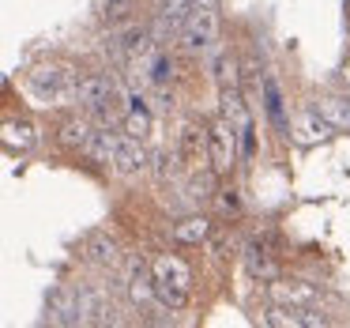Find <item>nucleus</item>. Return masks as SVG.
<instances>
[{"mask_svg": "<svg viewBox=\"0 0 350 328\" xmlns=\"http://www.w3.org/2000/svg\"><path fill=\"white\" fill-rule=\"evenodd\" d=\"M215 79H219V87H241V76H237L234 57H219V64H215Z\"/></svg>", "mask_w": 350, "mask_h": 328, "instance_id": "23", "label": "nucleus"}, {"mask_svg": "<svg viewBox=\"0 0 350 328\" xmlns=\"http://www.w3.org/2000/svg\"><path fill=\"white\" fill-rule=\"evenodd\" d=\"M76 102L87 110V114H94V121L109 125V121H113V102H117L113 76H109V72H87V76L79 79Z\"/></svg>", "mask_w": 350, "mask_h": 328, "instance_id": "2", "label": "nucleus"}, {"mask_svg": "<svg viewBox=\"0 0 350 328\" xmlns=\"http://www.w3.org/2000/svg\"><path fill=\"white\" fill-rule=\"evenodd\" d=\"M196 4H215V0H196Z\"/></svg>", "mask_w": 350, "mask_h": 328, "instance_id": "25", "label": "nucleus"}, {"mask_svg": "<svg viewBox=\"0 0 350 328\" xmlns=\"http://www.w3.org/2000/svg\"><path fill=\"white\" fill-rule=\"evenodd\" d=\"M117 257H121V245H117L113 234H106V230H94L91 238H87V260L98 268H113Z\"/></svg>", "mask_w": 350, "mask_h": 328, "instance_id": "12", "label": "nucleus"}, {"mask_svg": "<svg viewBox=\"0 0 350 328\" xmlns=\"http://www.w3.org/2000/svg\"><path fill=\"white\" fill-rule=\"evenodd\" d=\"M154 275V290H159V302L166 310H185L192 298V268L185 264L177 253H162L159 260L151 264Z\"/></svg>", "mask_w": 350, "mask_h": 328, "instance_id": "1", "label": "nucleus"}, {"mask_svg": "<svg viewBox=\"0 0 350 328\" xmlns=\"http://www.w3.org/2000/svg\"><path fill=\"white\" fill-rule=\"evenodd\" d=\"M185 197L192 200V204H207L211 197H219V170H192L189 185H185Z\"/></svg>", "mask_w": 350, "mask_h": 328, "instance_id": "13", "label": "nucleus"}, {"mask_svg": "<svg viewBox=\"0 0 350 328\" xmlns=\"http://www.w3.org/2000/svg\"><path fill=\"white\" fill-rule=\"evenodd\" d=\"M264 99H267V117H271L275 129L286 136V117H282V99H279V87H275V79H264Z\"/></svg>", "mask_w": 350, "mask_h": 328, "instance_id": "20", "label": "nucleus"}, {"mask_svg": "<svg viewBox=\"0 0 350 328\" xmlns=\"http://www.w3.org/2000/svg\"><path fill=\"white\" fill-rule=\"evenodd\" d=\"M207 132H211V151H207V162H211L215 170L222 174H230L237 162V136H241V129L237 125H230L226 117H219V121L207 125Z\"/></svg>", "mask_w": 350, "mask_h": 328, "instance_id": "5", "label": "nucleus"}, {"mask_svg": "<svg viewBox=\"0 0 350 328\" xmlns=\"http://www.w3.org/2000/svg\"><path fill=\"white\" fill-rule=\"evenodd\" d=\"M132 12H136V0H106L102 4V23L124 27V23H132Z\"/></svg>", "mask_w": 350, "mask_h": 328, "instance_id": "18", "label": "nucleus"}, {"mask_svg": "<svg viewBox=\"0 0 350 328\" xmlns=\"http://www.w3.org/2000/svg\"><path fill=\"white\" fill-rule=\"evenodd\" d=\"M16 132H19V151H27V147L38 140V136H34V125L19 117V121H8V125H4V144H8V147L16 144Z\"/></svg>", "mask_w": 350, "mask_h": 328, "instance_id": "19", "label": "nucleus"}, {"mask_svg": "<svg viewBox=\"0 0 350 328\" xmlns=\"http://www.w3.org/2000/svg\"><path fill=\"white\" fill-rule=\"evenodd\" d=\"M219 207L226 215H237L241 212V197H237V189H219Z\"/></svg>", "mask_w": 350, "mask_h": 328, "instance_id": "24", "label": "nucleus"}, {"mask_svg": "<svg viewBox=\"0 0 350 328\" xmlns=\"http://www.w3.org/2000/svg\"><path fill=\"white\" fill-rule=\"evenodd\" d=\"M151 34H147V27H139L136 19L132 23H124V27H117V53L121 57H129V61H136V57H147L151 53Z\"/></svg>", "mask_w": 350, "mask_h": 328, "instance_id": "10", "label": "nucleus"}, {"mask_svg": "<svg viewBox=\"0 0 350 328\" xmlns=\"http://www.w3.org/2000/svg\"><path fill=\"white\" fill-rule=\"evenodd\" d=\"M215 42H219V12H215V4H196L192 19L181 27V53L200 57Z\"/></svg>", "mask_w": 350, "mask_h": 328, "instance_id": "3", "label": "nucleus"}, {"mask_svg": "<svg viewBox=\"0 0 350 328\" xmlns=\"http://www.w3.org/2000/svg\"><path fill=\"white\" fill-rule=\"evenodd\" d=\"M170 79H174V57H170L166 49H154V57H151V84L166 87Z\"/></svg>", "mask_w": 350, "mask_h": 328, "instance_id": "21", "label": "nucleus"}, {"mask_svg": "<svg viewBox=\"0 0 350 328\" xmlns=\"http://www.w3.org/2000/svg\"><path fill=\"white\" fill-rule=\"evenodd\" d=\"M347 84H350V68H347Z\"/></svg>", "mask_w": 350, "mask_h": 328, "instance_id": "26", "label": "nucleus"}, {"mask_svg": "<svg viewBox=\"0 0 350 328\" xmlns=\"http://www.w3.org/2000/svg\"><path fill=\"white\" fill-rule=\"evenodd\" d=\"M177 162H181V151H154L151 155V170L159 181H170L177 174Z\"/></svg>", "mask_w": 350, "mask_h": 328, "instance_id": "22", "label": "nucleus"}, {"mask_svg": "<svg viewBox=\"0 0 350 328\" xmlns=\"http://www.w3.org/2000/svg\"><path fill=\"white\" fill-rule=\"evenodd\" d=\"M192 12H196V0H159V27L166 34H181Z\"/></svg>", "mask_w": 350, "mask_h": 328, "instance_id": "11", "label": "nucleus"}, {"mask_svg": "<svg viewBox=\"0 0 350 328\" xmlns=\"http://www.w3.org/2000/svg\"><path fill=\"white\" fill-rule=\"evenodd\" d=\"M245 264H249V275H252V279H260V283L279 279V264H275L271 253H264L260 245H252V249L245 253Z\"/></svg>", "mask_w": 350, "mask_h": 328, "instance_id": "17", "label": "nucleus"}, {"mask_svg": "<svg viewBox=\"0 0 350 328\" xmlns=\"http://www.w3.org/2000/svg\"><path fill=\"white\" fill-rule=\"evenodd\" d=\"M91 136H94V125L87 121V117H72V121H64L61 129H57V140H61L64 147H79V151L87 147Z\"/></svg>", "mask_w": 350, "mask_h": 328, "instance_id": "16", "label": "nucleus"}, {"mask_svg": "<svg viewBox=\"0 0 350 328\" xmlns=\"http://www.w3.org/2000/svg\"><path fill=\"white\" fill-rule=\"evenodd\" d=\"M219 99H222V117H226L230 125H237V129H245V125H252L249 110H245V99L237 87H219Z\"/></svg>", "mask_w": 350, "mask_h": 328, "instance_id": "15", "label": "nucleus"}, {"mask_svg": "<svg viewBox=\"0 0 350 328\" xmlns=\"http://www.w3.org/2000/svg\"><path fill=\"white\" fill-rule=\"evenodd\" d=\"M151 166V155L144 151V140L136 136H121L117 140V151H113V170L124 177H136Z\"/></svg>", "mask_w": 350, "mask_h": 328, "instance_id": "6", "label": "nucleus"}, {"mask_svg": "<svg viewBox=\"0 0 350 328\" xmlns=\"http://www.w3.org/2000/svg\"><path fill=\"white\" fill-rule=\"evenodd\" d=\"M113 151H117V136L102 125V129H94V136L87 140V147H83V155L91 162H98V166H113Z\"/></svg>", "mask_w": 350, "mask_h": 328, "instance_id": "14", "label": "nucleus"}, {"mask_svg": "<svg viewBox=\"0 0 350 328\" xmlns=\"http://www.w3.org/2000/svg\"><path fill=\"white\" fill-rule=\"evenodd\" d=\"M177 151H181V159L189 162V166H200V162H207V151H211V132H207V125H181V136H177Z\"/></svg>", "mask_w": 350, "mask_h": 328, "instance_id": "7", "label": "nucleus"}, {"mask_svg": "<svg viewBox=\"0 0 350 328\" xmlns=\"http://www.w3.org/2000/svg\"><path fill=\"white\" fill-rule=\"evenodd\" d=\"M211 219L207 215H185V219L174 223V245H181V249H196V245H204L207 238H211Z\"/></svg>", "mask_w": 350, "mask_h": 328, "instance_id": "9", "label": "nucleus"}, {"mask_svg": "<svg viewBox=\"0 0 350 328\" xmlns=\"http://www.w3.org/2000/svg\"><path fill=\"white\" fill-rule=\"evenodd\" d=\"M79 72L72 64H42V68L31 72V84L38 87L49 99H76L79 94Z\"/></svg>", "mask_w": 350, "mask_h": 328, "instance_id": "4", "label": "nucleus"}, {"mask_svg": "<svg viewBox=\"0 0 350 328\" xmlns=\"http://www.w3.org/2000/svg\"><path fill=\"white\" fill-rule=\"evenodd\" d=\"M124 290H129L132 305H139V310H147V305L159 298V290H154V275H147L144 260H136V257L129 260V283H124Z\"/></svg>", "mask_w": 350, "mask_h": 328, "instance_id": "8", "label": "nucleus"}]
</instances>
